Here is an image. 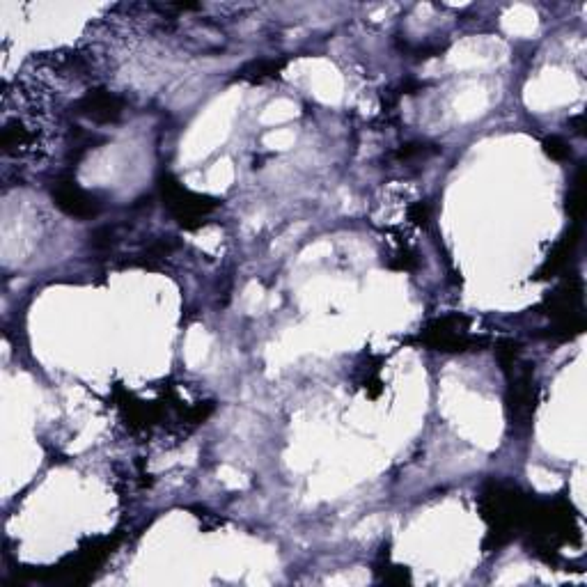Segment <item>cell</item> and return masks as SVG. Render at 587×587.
Here are the masks:
<instances>
[{
  "label": "cell",
  "mask_w": 587,
  "mask_h": 587,
  "mask_svg": "<svg viewBox=\"0 0 587 587\" xmlns=\"http://www.w3.org/2000/svg\"><path fill=\"white\" fill-rule=\"evenodd\" d=\"M464 324L461 317L436 319L422 331L420 340L436 351H466L477 344V340L468 335Z\"/></svg>",
  "instance_id": "6da1fadb"
},
{
  "label": "cell",
  "mask_w": 587,
  "mask_h": 587,
  "mask_svg": "<svg viewBox=\"0 0 587 587\" xmlns=\"http://www.w3.org/2000/svg\"><path fill=\"white\" fill-rule=\"evenodd\" d=\"M163 200L182 225H193V221H200L218 207V202L184 191L179 184H163Z\"/></svg>",
  "instance_id": "7a4b0ae2"
},
{
  "label": "cell",
  "mask_w": 587,
  "mask_h": 587,
  "mask_svg": "<svg viewBox=\"0 0 587 587\" xmlns=\"http://www.w3.org/2000/svg\"><path fill=\"white\" fill-rule=\"evenodd\" d=\"M76 113L97 124H111L122 117L124 101L108 90H90L76 101Z\"/></svg>",
  "instance_id": "3957f363"
},
{
  "label": "cell",
  "mask_w": 587,
  "mask_h": 587,
  "mask_svg": "<svg viewBox=\"0 0 587 587\" xmlns=\"http://www.w3.org/2000/svg\"><path fill=\"white\" fill-rule=\"evenodd\" d=\"M507 409H510V418L519 422V425H526L532 418V413L537 409V383L532 379V370L519 372L514 377V383L510 386V393H507Z\"/></svg>",
  "instance_id": "277c9868"
},
{
  "label": "cell",
  "mask_w": 587,
  "mask_h": 587,
  "mask_svg": "<svg viewBox=\"0 0 587 587\" xmlns=\"http://www.w3.org/2000/svg\"><path fill=\"white\" fill-rule=\"evenodd\" d=\"M53 200L65 214L74 218H92L99 214V202L95 200V195L81 189L72 179H62L53 186Z\"/></svg>",
  "instance_id": "5b68a950"
},
{
  "label": "cell",
  "mask_w": 587,
  "mask_h": 587,
  "mask_svg": "<svg viewBox=\"0 0 587 587\" xmlns=\"http://www.w3.org/2000/svg\"><path fill=\"white\" fill-rule=\"evenodd\" d=\"M578 241H581V228L571 230L567 237H562V241H558L553 248V253L549 255V260H546V264L542 266V271H539V278H549V276H555V273H560L562 269H565L567 262L571 260V255L576 253V246Z\"/></svg>",
  "instance_id": "8992f818"
},
{
  "label": "cell",
  "mask_w": 587,
  "mask_h": 587,
  "mask_svg": "<svg viewBox=\"0 0 587 587\" xmlns=\"http://www.w3.org/2000/svg\"><path fill=\"white\" fill-rule=\"evenodd\" d=\"M544 152L551 156L555 161H567L571 159V147L565 143V140L558 136H551L544 140Z\"/></svg>",
  "instance_id": "52a82bcc"
},
{
  "label": "cell",
  "mask_w": 587,
  "mask_h": 587,
  "mask_svg": "<svg viewBox=\"0 0 587 587\" xmlns=\"http://www.w3.org/2000/svg\"><path fill=\"white\" fill-rule=\"evenodd\" d=\"M280 67H283V62H276V60H262V62H255L253 67V74H248L246 78H250V81H264V78L269 76H276L280 72ZM248 69V72H250Z\"/></svg>",
  "instance_id": "ba28073f"
},
{
  "label": "cell",
  "mask_w": 587,
  "mask_h": 587,
  "mask_svg": "<svg viewBox=\"0 0 587 587\" xmlns=\"http://www.w3.org/2000/svg\"><path fill=\"white\" fill-rule=\"evenodd\" d=\"M409 221L418 223V225H427L429 223V207L422 205V202H416V205L409 207Z\"/></svg>",
  "instance_id": "9c48e42d"
}]
</instances>
